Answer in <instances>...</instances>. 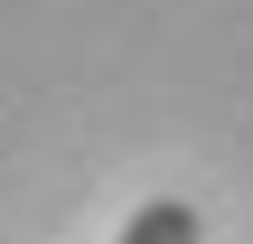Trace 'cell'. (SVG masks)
<instances>
[{
	"label": "cell",
	"instance_id": "obj_1",
	"mask_svg": "<svg viewBox=\"0 0 253 244\" xmlns=\"http://www.w3.org/2000/svg\"><path fill=\"white\" fill-rule=\"evenodd\" d=\"M197 235H207V226H197V207H188V197H150L113 244H197Z\"/></svg>",
	"mask_w": 253,
	"mask_h": 244
}]
</instances>
